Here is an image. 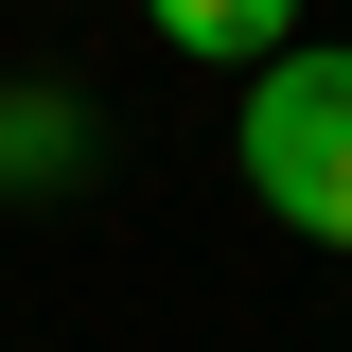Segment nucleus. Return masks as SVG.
I'll use <instances>...</instances> for the list:
<instances>
[{"mask_svg": "<svg viewBox=\"0 0 352 352\" xmlns=\"http://www.w3.org/2000/svg\"><path fill=\"white\" fill-rule=\"evenodd\" d=\"M159 53H212V71H264V53H300V0H141Z\"/></svg>", "mask_w": 352, "mask_h": 352, "instance_id": "obj_2", "label": "nucleus"}, {"mask_svg": "<svg viewBox=\"0 0 352 352\" xmlns=\"http://www.w3.org/2000/svg\"><path fill=\"white\" fill-rule=\"evenodd\" d=\"M247 194L317 247H352V53H264L247 71Z\"/></svg>", "mask_w": 352, "mask_h": 352, "instance_id": "obj_1", "label": "nucleus"}, {"mask_svg": "<svg viewBox=\"0 0 352 352\" xmlns=\"http://www.w3.org/2000/svg\"><path fill=\"white\" fill-rule=\"evenodd\" d=\"M88 159V106L71 88H0V194H18V176H71Z\"/></svg>", "mask_w": 352, "mask_h": 352, "instance_id": "obj_3", "label": "nucleus"}]
</instances>
